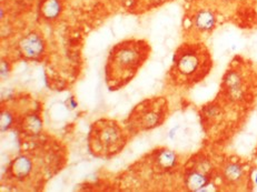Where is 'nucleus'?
Listing matches in <instances>:
<instances>
[{
  "mask_svg": "<svg viewBox=\"0 0 257 192\" xmlns=\"http://www.w3.org/2000/svg\"><path fill=\"white\" fill-rule=\"evenodd\" d=\"M253 180H254V183L257 185V171H256V172H255V175H254Z\"/></svg>",
  "mask_w": 257,
  "mask_h": 192,
  "instance_id": "obj_18",
  "label": "nucleus"
},
{
  "mask_svg": "<svg viewBox=\"0 0 257 192\" xmlns=\"http://www.w3.org/2000/svg\"><path fill=\"white\" fill-rule=\"evenodd\" d=\"M184 185L188 191L200 192L206 191L207 186L212 183V175L206 174L194 168H188L184 174Z\"/></svg>",
  "mask_w": 257,
  "mask_h": 192,
  "instance_id": "obj_10",
  "label": "nucleus"
},
{
  "mask_svg": "<svg viewBox=\"0 0 257 192\" xmlns=\"http://www.w3.org/2000/svg\"><path fill=\"white\" fill-rule=\"evenodd\" d=\"M178 128H179V126H176V127H174L171 131H169V133H168V137L171 138V139H174V137H175V132H176L177 130H178Z\"/></svg>",
  "mask_w": 257,
  "mask_h": 192,
  "instance_id": "obj_17",
  "label": "nucleus"
},
{
  "mask_svg": "<svg viewBox=\"0 0 257 192\" xmlns=\"http://www.w3.org/2000/svg\"><path fill=\"white\" fill-rule=\"evenodd\" d=\"M220 2H223V3H230V2H233V0H220Z\"/></svg>",
  "mask_w": 257,
  "mask_h": 192,
  "instance_id": "obj_19",
  "label": "nucleus"
},
{
  "mask_svg": "<svg viewBox=\"0 0 257 192\" xmlns=\"http://www.w3.org/2000/svg\"><path fill=\"white\" fill-rule=\"evenodd\" d=\"M126 143L127 133L117 121L100 119L91 124L88 148L95 157L110 158L119 153Z\"/></svg>",
  "mask_w": 257,
  "mask_h": 192,
  "instance_id": "obj_3",
  "label": "nucleus"
},
{
  "mask_svg": "<svg viewBox=\"0 0 257 192\" xmlns=\"http://www.w3.org/2000/svg\"><path fill=\"white\" fill-rule=\"evenodd\" d=\"M171 79L178 86H192L202 81L212 69L213 61L206 46L183 44L173 55Z\"/></svg>",
  "mask_w": 257,
  "mask_h": 192,
  "instance_id": "obj_2",
  "label": "nucleus"
},
{
  "mask_svg": "<svg viewBox=\"0 0 257 192\" xmlns=\"http://www.w3.org/2000/svg\"><path fill=\"white\" fill-rule=\"evenodd\" d=\"M22 128L25 133L34 136V134H38L43 130V121L38 115L30 113L23 119Z\"/></svg>",
  "mask_w": 257,
  "mask_h": 192,
  "instance_id": "obj_12",
  "label": "nucleus"
},
{
  "mask_svg": "<svg viewBox=\"0 0 257 192\" xmlns=\"http://www.w3.org/2000/svg\"><path fill=\"white\" fill-rule=\"evenodd\" d=\"M61 8L63 6L59 0H45L40 7V14L46 20H53L60 15Z\"/></svg>",
  "mask_w": 257,
  "mask_h": 192,
  "instance_id": "obj_13",
  "label": "nucleus"
},
{
  "mask_svg": "<svg viewBox=\"0 0 257 192\" xmlns=\"http://www.w3.org/2000/svg\"><path fill=\"white\" fill-rule=\"evenodd\" d=\"M219 171L220 179L226 185L229 186L241 185L246 180V175H247L244 165L237 161H232V160L223 163Z\"/></svg>",
  "mask_w": 257,
  "mask_h": 192,
  "instance_id": "obj_8",
  "label": "nucleus"
},
{
  "mask_svg": "<svg viewBox=\"0 0 257 192\" xmlns=\"http://www.w3.org/2000/svg\"><path fill=\"white\" fill-rule=\"evenodd\" d=\"M15 122V115L9 109L3 108L2 109V115H0V127H2V132L8 131L10 128L13 127Z\"/></svg>",
  "mask_w": 257,
  "mask_h": 192,
  "instance_id": "obj_15",
  "label": "nucleus"
},
{
  "mask_svg": "<svg viewBox=\"0 0 257 192\" xmlns=\"http://www.w3.org/2000/svg\"><path fill=\"white\" fill-rule=\"evenodd\" d=\"M151 53L145 40L121 41L111 49L105 66V80L110 90H118L130 82Z\"/></svg>",
  "mask_w": 257,
  "mask_h": 192,
  "instance_id": "obj_1",
  "label": "nucleus"
},
{
  "mask_svg": "<svg viewBox=\"0 0 257 192\" xmlns=\"http://www.w3.org/2000/svg\"><path fill=\"white\" fill-rule=\"evenodd\" d=\"M192 168L196 169L198 171H202V172L206 173V174H209V175H213V172H214L213 163L206 157H202V158H199V159L193 160Z\"/></svg>",
  "mask_w": 257,
  "mask_h": 192,
  "instance_id": "obj_14",
  "label": "nucleus"
},
{
  "mask_svg": "<svg viewBox=\"0 0 257 192\" xmlns=\"http://www.w3.org/2000/svg\"><path fill=\"white\" fill-rule=\"evenodd\" d=\"M222 92L229 102H243L248 96L247 80L238 67L228 69L223 77Z\"/></svg>",
  "mask_w": 257,
  "mask_h": 192,
  "instance_id": "obj_5",
  "label": "nucleus"
},
{
  "mask_svg": "<svg viewBox=\"0 0 257 192\" xmlns=\"http://www.w3.org/2000/svg\"><path fill=\"white\" fill-rule=\"evenodd\" d=\"M18 50L26 59H39L46 51V43L43 36L37 31H32L19 40Z\"/></svg>",
  "mask_w": 257,
  "mask_h": 192,
  "instance_id": "obj_6",
  "label": "nucleus"
},
{
  "mask_svg": "<svg viewBox=\"0 0 257 192\" xmlns=\"http://www.w3.org/2000/svg\"><path fill=\"white\" fill-rule=\"evenodd\" d=\"M187 2H193V0H187Z\"/></svg>",
  "mask_w": 257,
  "mask_h": 192,
  "instance_id": "obj_20",
  "label": "nucleus"
},
{
  "mask_svg": "<svg viewBox=\"0 0 257 192\" xmlns=\"http://www.w3.org/2000/svg\"><path fill=\"white\" fill-rule=\"evenodd\" d=\"M153 161L155 163L156 168L162 171H169L177 167L178 164V155L173 150L169 149H159L154 153Z\"/></svg>",
  "mask_w": 257,
  "mask_h": 192,
  "instance_id": "obj_11",
  "label": "nucleus"
},
{
  "mask_svg": "<svg viewBox=\"0 0 257 192\" xmlns=\"http://www.w3.org/2000/svg\"><path fill=\"white\" fill-rule=\"evenodd\" d=\"M166 101L164 99L147 100L138 105L128 119L132 131L151 130L164 122L166 118Z\"/></svg>",
  "mask_w": 257,
  "mask_h": 192,
  "instance_id": "obj_4",
  "label": "nucleus"
},
{
  "mask_svg": "<svg viewBox=\"0 0 257 192\" xmlns=\"http://www.w3.org/2000/svg\"><path fill=\"white\" fill-rule=\"evenodd\" d=\"M191 23L192 27L200 34H208L213 31L217 23V17L212 8L203 7L195 10L193 14Z\"/></svg>",
  "mask_w": 257,
  "mask_h": 192,
  "instance_id": "obj_9",
  "label": "nucleus"
},
{
  "mask_svg": "<svg viewBox=\"0 0 257 192\" xmlns=\"http://www.w3.org/2000/svg\"><path fill=\"white\" fill-rule=\"evenodd\" d=\"M9 70H10L9 64H8V62H7L6 60L3 59V61H2V67H0V75H2L3 79H4V78L6 77V76H8Z\"/></svg>",
  "mask_w": 257,
  "mask_h": 192,
  "instance_id": "obj_16",
  "label": "nucleus"
},
{
  "mask_svg": "<svg viewBox=\"0 0 257 192\" xmlns=\"http://www.w3.org/2000/svg\"><path fill=\"white\" fill-rule=\"evenodd\" d=\"M35 162L32 155L19 154L8 165V175L19 182H24L33 174Z\"/></svg>",
  "mask_w": 257,
  "mask_h": 192,
  "instance_id": "obj_7",
  "label": "nucleus"
}]
</instances>
